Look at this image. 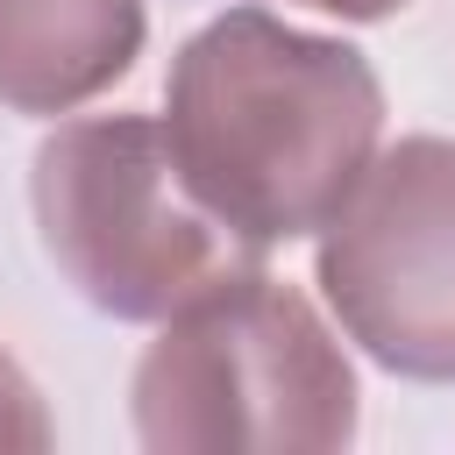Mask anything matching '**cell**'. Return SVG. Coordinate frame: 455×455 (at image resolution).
Masks as SVG:
<instances>
[{
    "instance_id": "6da1fadb",
    "label": "cell",
    "mask_w": 455,
    "mask_h": 455,
    "mask_svg": "<svg viewBox=\"0 0 455 455\" xmlns=\"http://www.w3.org/2000/svg\"><path fill=\"white\" fill-rule=\"evenodd\" d=\"M164 135L199 199L277 249L320 235L377 164L384 85L355 43L228 7L178 43Z\"/></svg>"
},
{
    "instance_id": "7a4b0ae2",
    "label": "cell",
    "mask_w": 455,
    "mask_h": 455,
    "mask_svg": "<svg viewBox=\"0 0 455 455\" xmlns=\"http://www.w3.org/2000/svg\"><path fill=\"white\" fill-rule=\"evenodd\" d=\"M28 206L57 277L107 320L164 327L171 313L256 277L270 256L199 199L171 156L164 121L149 114L50 128L28 171Z\"/></svg>"
},
{
    "instance_id": "3957f363",
    "label": "cell",
    "mask_w": 455,
    "mask_h": 455,
    "mask_svg": "<svg viewBox=\"0 0 455 455\" xmlns=\"http://www.w3.org/2000/svg\"><path fill=\"white\" fill-rule=\"evenodd\" d=\"M128 405L135 441L156 455L185 448L334 455L363 427V391L334 327L313 313L306 291L263 270L171 313L135 363Z\"/></svg>"
},
{
    "instance_id": "277c9868",
    "label": "cell",
    "mask_w": 455,
    "mask_h": 455,
    "mask_svg": "<svg viewBox=\"0 0 455 455\" xmlns=\"http://www.w3.org/2000/svg\"><path fill=\"white\" fill-rule=\"evenodd\" d=\"M313 270L370 363L405 384H455V142H391L320 228Z\"/></svg>"
},
{
    "instance_id": "5b68a950",
    "label": "cell",
    "mask_w": 455,
    "mask_h": 455,
    "mask_svg": "<svg viewBox=\"0 0 455 455\" xmlns=\"http://www.w3.org/2000/svg\"><path fill=\"white\" fill-rule=\"evenodd\" d=\"M142 0H0V107L71 114L142 57Z\"/></svg>"
},
{
    "instance_id": "8992f818",
    "label": "cell",
    "mask_w": 455,
    "mask_h": 455,
    "mask_svg": "<svg viewBox=\"0 0 455 455\" xmlns=\"http://www.w3.org/2000/svg\"><path fill=\"white\" fill-rule=\"evenodd\" d=\"M50 441H57V427H50L36 377L0 348V448H50Z\"/></svg>"
},
{
    "instance_id": "52a82bcc",
    "label": "cell",
    "mask_w": 455,
    "mask_h": 455,
    "mask_svg": "<svg viewBox=\"0 0 455 455\" xmlns=\"http://www.w3.org/2000/svg\"><path fill=\"white\" fill-rule=\"evenodd\" d=\"M291 7H320V14H341V21H391L412 0H291Z\"/></svg>"
}]
</instances>
